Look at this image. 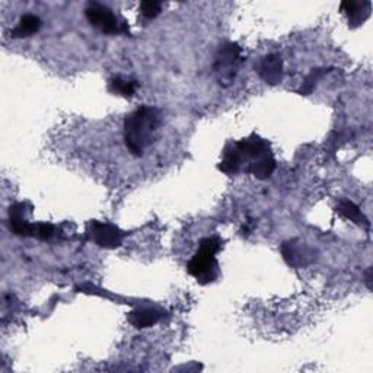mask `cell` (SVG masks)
Returning a JSON list of instances; mask_svg holds the SVG:
<instances>
[{
    "label": "cell",
    "instance_id": "obj_12",
    "mask_svg": "<svg viewBox=\"0 0 373 373\" xmlns=\"http://www.w3.org/2000/svg\"><path fill=\"white\" fill-rule=\"evenodd\" d=\"M245 166V159L241 152L236 147V145L226 146L224 152L222 162L219 165V169L226 175H235L238 174L241 169Z\"/></svg>",
    "mask_w": 373,
    "mask_h": 373
},
{
    "label": "cell",
    "instance_id": "obj_3",
    "mask_svg": "<svg viewBox=\"0 0 373 373\" xmlns=\"http://www.w3.org/2000/svg\"><path fill=\"white\" fill-rule=\"evenodd\" d=\"M242 61V48L238 44L225 43L224 45H220L213 64V71L219 85H222L225 88L232 85L240 72Z\"/></svg>",
    "mask_w": 373,
    "mask_h": 373
},
{
    "label": "cell",
    "instance_id": "obj_7",
    "mask_svg": "<svg viewBox=\"0 0 373 373\" xmlns=\"http://www.w3.org/2000/svg\"><path fill=\"white\" fill-rule=\"evenodd\" d=\"M32 207L28 203H16L9 207V229L16 236H32L34 225L27 220V216L31 213Z\"/></svg>",
    "mask_w": 373,
    "mask_h": 373
},
{
    "label": "cell",
    "instance_id": "obj_8",
    "mask_svg": "<svg viewBox=\"0 0 373 373\" xmlns=\"http://www.w3.org/2000/svg\"><path fill=\"white\" fill-rule=\"evenodd\" d=\"M235 145L242 154L247 165H249L254 161H257V159L271 154L270 145L257 134H252V136H249V138L242 139V140H240L238 143H235Z\"/></svg>",
    "mask_w": 373,
    "mask_h": 373
},
{
    "label": "cell",
    "instance_id": "obj_13",
    "mask_svg": "<svg viewBox=\"0 0 373 373\" xmlns=\"http://www.w3.org/2000/svg\"><path fill=\"white\" fill-rule=\"evenodd\" d=\"M337 213L343 216L344 219L350 220V222L356 224V225H359V226H363L366 229H369L370 224H369V220L367 217L362 213V210L354 205L353 201L347 200V198H343L337 203V207H335Z\"/></svg>",
    "mask_w": 373,
    "mask_h": 373
},
{
    "label": "cell",
    "instance_id": "obj_17",
    "mask_svg": "<svg viewBox=\"0 0 373 373\" xmlns=\"http://www.w3.org/2000/svg\"><path fill=\"white\" fill-rule=\"evenodd\" d=\"M328 73V69H314L307 78H305L302 87L299 89L300 95H311L316 87V83Z\"/></svg>",
    "mask_w": 373,
    "mask_h": 373
},
{
    "label": "cell",
    "instance_id": "obj_1",
    "mask_svg": "<svg viewBox=\"0 0 373 373\" xmlns=\"http://www.w3.org/2000/svg\"><path fill=\"white\" fill-rule=\"evenodd\" d=\"M161 126V114L156 108L140 107L124 120V142L134 156H142L146 147L155 140Z\"/></svg>",
    "mask_w": 373,
    "mask_h": 373
},
{
    "label": "cell",
    "instance_id": "obj_14",
    "mask_svg": "<svg viewBox=\"0 0 373 373\" xmlns=\"http://www.w3.org/2000/svg\"><path fill=\"white\" fill-rule=\"evenodd\" d=\"M275 169H276V159H275L273 154H270V155H265L257 161H254L252 163H249L245 171L252 174L258 180H267L273 175Z\"/></svg>",
    "mask_w": 373,
    "mask_h": 373
},
{
    "label": "cell",
    "instance_id": "obj_18",
    "mask_svg": "<svg viewBox=\"0 0 373 373\" xmlns=\"http://www.w3.org/2000/svg\"><path fill=\"white\" fill-rule=\"evenodd\" d=\"M161 12L162 3L155 2V0H145L140 3V13L145 20H155Z\"/></svg>",
    "mask_w": 373,
    "mask_h": 373
},
{
    "label": "cell",
    "instance_id": "obj_4",
    "mask_svg": "<svg viewBox=\"0 0 373 373\" xmlns=\"http://www.w3.org/2000/svg\"><path fill=\"white\" fill-rule=\"evenodd\" d=\"M88 22L104 34H130L126 20L117 16L108 6L101 3H89L85 9Z\"/></svg>",
    "mask_w": 373,
    "mask_h": 373
},
{
    "label": "cell",
    "instance_id": "obj_9",
    "mask_svg": "<svg viewBox=\"0 0 373 373\" xmlns=\"http://www.w3.org/2000/svg\"><path fill=\"white\" fill-rule=\"evenodd\" d=\"M257 72L267 85H279L283 79V60L279 54L264 56L258 64Z\"/></svg>",
    "mask_w": 373,
    "mask_h": 373
},
{
    "label": "cell",
    "instance_id": "obj_6",
    "mask_svg": "<svg viewBox=\"0 0 373 373\" xmlns=\"http://www.w3.org/2000/svg\"><path fill=\"white\" fill-rule=\"evenodd\" d=\"M280 251L283 260L292 267H307L316 260V252L299 240L283 242Z\"/></svg>",
    "mask_w": 373,
    "mask_h": 373
},
{
    "label": "cell",
    "instance_id": "obj_11",
    "mask_svg": "<svg viewBox=\"0 0 373 373\" xmlns=\"http://www.w3.org/2000/svg\"><path fill=\"white\" fill-rule=\"evenodd\" d=\"M165 312L158 308H138L129 314V322L138 330L154 327L163 318Z\"/></svg>",
    "mask_w": 373,
    "mask_h": 373
},
{
    "label": "cell",
    "instance_id": "obj_16",
    "mask_svg": "<svg viewBox=\"0 0 373 373\" xmlns=\"http://www.w3.org/2000/svg\"><path fill=\"white\" fill-rule=\"evenodd\" d=\"M139 83L136 80H127L122 78H112L110 80V91L115 95H122L124 98H131L136 94Z\"/></svg>",
    "mask_w": 373,
    "mask_h": 373
},
{
    "label": "cell",
    "instance_id": "obj_20",
    "mask_svg": "<svg viewBox=\"0 0 373 373\" xmlns=\"http://www.w3.org/2000/svg\"><path fill=\"white\" fill-rule=\"evenodd\" d=\"M372 273H373V270L372 268H367V271L365 273V281H366V286H367V289L372 291Z\"/></svg>",
    "mask_w": 373,
    "mask_h": 373
},
{
    "label": "cell",
    "instance_id": "obj_5",
    "mask_svg": "<svg viewBox=\"0 0 373 373\" xmlns=\"http://www.w3.org/2000/svg\"><path fill=\"white\" fill-rule=\"evenodd\" d=\"M89 238L101 248H107V249H114L122 247L123 240L126 233L111 224H104V222H91L89 229H88Z\"/></svg>",
    "mask_w": 373,
    "mask_h": 373
},
{
    "label": "cell",
    "instance_id": "obj_10",
    "mask_svg": "<svg viewBox=\"0 0 373 373\" xmlns=\"http://www.w3.org/2000/svg\"><path fill=\"white\" fill-rule=\"evenodd\" d=\"M342 12L347 16L350 28H358L363 25L370 16L372 3L369 0H362V2H353V0H347L340 5Z\"/></svg>",
    "mask_w": 373,
    "mask_h": 373
},
{
    "label": "cell",
    "instance_id": "obj_2",
    "mask_svg": "<svg viewBox=\"0 0 373 373\" xmlns=\"http://www.w3.org/2000/svg\"><path fill=\"white\" fill-rule=\"evenodd\" d=\"M222 241L219 238H205L200 241L198 249L186 264V271L200 283L210 284L219 276V263L216 256L222 249Z\"/></svg>",
    "mask_w": 373,
    "mask_h": 373
},
{
    "label": "cell",
    "instance_id": "obj_19",
    "mask_svg": "<svg viewBox=\"0 0 373 373\" xmlns=\"http://www.w3.org/2000/svg\"><path fill=\"white\" fill-rule=\"evenodd\" d=\"M54 235V226L50 225L47 222L43 224H36L32 229V236L34 238H38L41 241H50Z\"/></svg>",
    "mask_w": 373,
    "mask_h": 373
},
{
    "label": "cell",
    "instance_id": "obj_15",
    "mask_svg": "<svg viewBox=\"0 0 373 373\" xmlns=\"http://www.w3.org/2000/svg\"><path fill=\"white\" fill-rule=\"evenodd\" d=\"M43 22L36 15H24L18 27L10 31L12 38H27L40 31Z\"/></svg>",
    "mask_w": 373,
    "mask_h": 373
}]
</instances>
